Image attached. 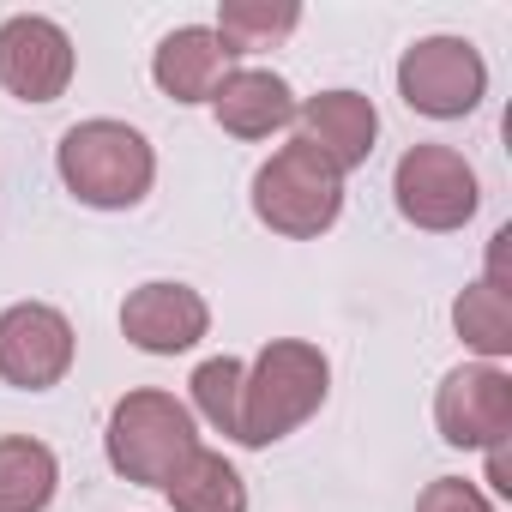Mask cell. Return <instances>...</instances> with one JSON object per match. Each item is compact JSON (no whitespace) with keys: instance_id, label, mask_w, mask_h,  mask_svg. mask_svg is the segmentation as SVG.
<instances>
[{"instance_id":"8","label":"cell","mask_w":512,"mask_h":512,"mask_svg":"<svg viewBox=\"0 0 512 512\" xmlns=\"http://www.w3.org/2000/svg\"><path fill=\"white\" fill-rule=\"evenodd\" d=\"M73 326L49 302H19L0 314V380L19 392H49L73 368Z\"/></svg>"},{"instance_id":"19","label":"cell","mask_w":512,"mask_h":512,"mask_svg":"<svg viewBox=\"0 0 512 512\" xmlns=\"http://www.w3.org/2000/svg\"><path fill=\"white\" fill-rule=\"evenodd\" d=\"M416 512H494V506H488V494H482L476 482H464V476H440V482L422 488Z\"/></svg>"},{"instance_id":"13","label":"cell","mask_w":512,"mask_h":512,"mask_svg":"<svg viewBox=\"0 0 512 512\" xmlns=\"http://www.w3.org/2000/svg\"><path fill=\"white\" fill-rule=\"evenodd\" d=\"M229 61H235V55L217 43V31L181 25V31H169V37L157 43L151 79H157V91L175 97V103H211V91L229 79Z\"/></svg>"},{"instance_id":"18","label":"cell","mask_w":512,"mask_h":512,"mask_svg":"<svg viewBox=\"0 0 512 512\" xmlns=\"http://www.w3.org/2000/svg\"><path fill=\"white\" fill-rule=\"evenodd\" d=\"M241 362L235 356H211V362H199L193 368V410L217 428V434H229V440H241Z\"/></svg>"},{"instance_id":"14","label":"cell","mask_w":512,"mask_h":512,"mask_svg":"<svg viewBox=\"0 0 512 512\" xmlns=\"http://www.w3.org/2000/svg\"><path fill=\"white\" fill-rule=\"evenodd\" d=\"M61 488V464L43 440L7 434L0 440V512H49Z\"/></svg>"},{"instance_id":"16","label":"cell","mask_w":512,"mask_h":512,"mask_svg":"<svg viewBox=\"0 0 512 512\" xmlns=\"http://www.w3.org/2000/svg\"><path fill=\"white\" fill-rule=\"evenodd\" d=\"M302 25L296 0H223L217 7V43L229 55H253V49H272Z\"/></svg>"},{"instance_id":"9","label":"cell","mask_w":512,"mask_h":512,"mask_svg":"<svg viewBox=\"0 0 512 512\" xmlns=\"http://www.w3.org/2000/svg\"><path fill=\"white\" fill-rule=\"evenodd\" d=\"M0 85L19 103H55L73 85V37L43 13L7 19L0 25Z\"/></svg>"},{"instance_id":"7","label":"cell","mask_w":512,"mask_h":512,"mask_svg":"<svg viewBox=\"0 0 512 512\" xmlns=\"http://www.w3.org/2000/svg\"><path fill=\"white\" fill-rule=\"evenodd\" d=\"M434 422H440V440L446 446H464V452H488L512 434V380L494 368V362H464L440 380V398H434Z\"/></svg>"},{"instance_id":"17","label":"cell","mask_w":512,"mask_h":512,"mask_svg":"<svg viewBox=\"0 0 512 512\" xmlns=\"http://www.w3.org/2000/svg\"><path fill=\"white\" fill-rule=\"evenodd\" d=\"M452 326H458V338L476 350V356H506L512 350V296H500V290H488V284H470L458 302H452Z\"/></svg>"},{"instance_id":"4","label":"cell","mask_w":512,"mask_h":512,"mask_svg":"<svg viewBox=\"0 0 512 512\" xmlns=\"http://www.w3.org/2000/svg\"><path fill=\"white\" fill-rule=\"evenodd\" d=\"M338 211H344V175L308 139H290L284 151H272V163H260V175H253V217L272 235L314 241L338 223Z\"/></svg>"},{"instance_id":"1","label":"cell","mask_w":512,"mask_h":512,"mask_svg":"<svg viewBox=\"0 0 512 512\" xmlns=\"http://www.w3.org/2000/svg\"><path fill=\"white\" fill-rule=\"evenodd\" d=\"M326 386H332V362L320 344L272 338L241 374V446H272L296 434L326 404Z\"/></svg>"},{"instance_id":"6","label":"cell","mask_w":512,"mask_h":512,"mask_svg":"<svg viewBox=\"0 0 512 512\" xmlns=\"http://www.w3.org/2000/svg\"><path fill=\"white\" fill-rule=\"evenodd\" d=\"M392 193H398V211L428 229V235H446V229H464L482 205V187H476V169L452 151V145H410L398 157V175H392Z\"/></svg>"},{"instance_id":"12","label":"cell","mask_w":512,"mask_h":512,"mask_svg":"<svg viewBox=\"0 0 512 512\" xmlns=\"http://www.w3.org/2000/svg\"><path fill=\"white\" fill-rule=\"evenodd\" d=\"M211 109H217V127L223 133H235V139H272V133H284L290 121H296V91L278 79V73H266V67H241V73H229L217 91H211Z\"/></svg>"},{"instance_id":"21","label":"cell","mask_w":512,"mask_h":512,"mask_svg":"<svg viewBox=\"0 0 512 512\" xmlns=\"http://www.w3.org/2000/svg\"><path fill=\"white\" fill-rule=\"evenodd\" d=\"M488 482H494L500 494H512V464H506V440H500V446H488Z\"/></svg>"},{"instance_id":"11","label":"cell","mask_w":512,"mask_h":512,"mask_svg":"<svg viewBox=\"0 0 512 512\" xmlns=\"http://www.w3.org/2000/svg\"><path fill=\"white\" fill-rule=\"evenodd\" d=\"M296 121H302V139H308L338 175H350V169H362V163L374 157L380 115H374V103H368L362 91H320V97H308V103L296 109Z\"/></svg>"},{"instance_id":"3","label":"cell","mask_w":512,"mask_h":512,"mask_svg":"<svg viewBox=\"0 0 512 512\" xmlns=\"http://www.w3.org/2000/svg\"><path fill=\"white\" fill-rule=\"evenodd\" d=\"M103 452L115 464V476L139 482V488H169L175 470L199 452V428H193V410L157 386L145 392H127L115 410H109V434H103Z\"/></svg>"},{"instance_id":"15","label":"cell","mask_w":512,"mask_h":512,"mask_svg":"<svg viewBox=\"0 0 512 512\" xmlns=\"http://www.w3.org/2000/svg\"><path fill=\"white\" fill-rule=\"evenodd\" d=\"M163 494H169L175 512H247V482H241V470H235L223 452H205V446L175 470V482H169Z\"/></svg>"},{"instance_id":"5","label":"cell","mask_w":512,"mask_h":512,"mask_svg":"<svg viewBox=\"0 0 512 512\" xmlns=\"http://www.w3.org/2000/svg\"><path fill=\"white\" fill-rule=\"evenodd\" d=\"M488 91V61L464 37H422L398 61V97L428 115V121H458L482 103Z\"/></svg>"},{"instance_id":"10","label":"cell","mask_w":512,"mask_h":512,"mask_svg":"<svg viewBox=\"0 0 512 512\" xmlns=\"http://www.w3.org/2000/svg\"><path fill=\"white\" fill-rule=\"evenodd\" d=\"M121 332L145 356H181L211 332V308L187 284H139L121 302Z\"/></svg>"},{"instance_id":"20","label":"cell","mask_w":512,"mask_h":512,"mask_svg":"<svg viewBox=\"0 0 512 512\" xmlns=\"http://www.w3.org/2000/svg\"><path fill=\"white\" fill-rule=\"evenodd\" d=\"M506 247H512V229H494V241H488V278H482V284L500 290V296L512 290V284H506Z\"/></svg>"},{"instance_id":"2","label":"cell","mask_w":512,"mask_h":512,"mask_svg":"<svg viewBox=\"0 0 512 512\" xmlns=\"http://www.w3.org/2000/svg\"><path fill=\"white\" fill-rule=\"evenodd\" d=\"M55 169L67 181V193L91 211H127L151 193L157 181V157L151 139L133 133L127 121H79L61 133Z\"/></svg>"}]
</instances>
